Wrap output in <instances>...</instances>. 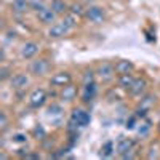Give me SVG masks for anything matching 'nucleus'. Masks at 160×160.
<instances>
[{"label": "nucleus", "instance_id": "f257e3e1", "mask_svg": "<svg viewBox=\"0 0 160 160\" xmlns=\"http://www.w3.org/2000/svg\"><path fill=\"white\" fill-rule=\"evenodd\" d=\"M75 26L74 22V16H68V18H64L61 22L55 24V26H51V29L48 31V35L53 37V38H58V37H62L66 35L72 28Z\"/></svg>", "mask_w": 160, "mask_h": 160}, {"label": "nucleus", "instance_id": "f03ea898", "mask_svg": "<svg viewBox=\"0 0 160 160\" xmlns=\"http://www.w3.org/2000/svg\"><path fill=\"white\" fill-rule=\"evenodd\" d=\"M90 114L85 111V109H74L72 111V115H71V125L74 127H87L90 123Z\"/></svg>", "mask_w": 160, "mask_h": 160}, {"label": "nucleus", "instance_id": "7ed1b4c3", "mask_svg": "<svg viewBox=\"0 0 160 160\" xmlns=\"http://www.w3.org/2000/svg\"><path fill=\"white\" fill-rule=\"evenodd\" d=\"M50 69H51V64L48 62V59H43V58L35 59L31 64V72L34 75H45L50 72Z\"/></svg>", "mask_w": 160, "mask_h": 160}, {"label": "nucleus", "instance_id": "20e7f679", "mask_svg": "<svg viewBox=\"0 0 160 160\" xmlns=\"http://www.w3.org/2000/svg\"><path fill=\"white\" fill-rule=\"evenodd\" d=\"M96 74H98V77L102 80V82H109V80H112V77L115 74V68L112 64H109V62H102V64H99Z\"/></svg>", "mask_w": 160, "mask_h": 160}, {"label": "nucleus", "instance_id": "39448f33", "mask_svg": "<svg viewBox=\"0 0 160 160\" xmlns=\"http://www.w3.org/2000/svg\"><path fill=\"white\" fill-rule=\"evenodd\" d=\"M85 16L91 21V22H102V19H104V10L101 8V7H90V8H87V11H85Z\"/></svg>", "mask_w": 160, "mask_h": 160}, {"label": "nucleus", "instance_id": "423d86ee", "mask_svg": "<svg viewBox=\"0 0 160 160\" xmlns=\"http://www.w3.org/2000/svg\"><path fill=\"white\" fill-rule=\"evenodd\" d=\"M45 99H47V91L42 90V88H38L31 95L29 104H31V108H40V106H43Z\"/></svg>", "mask_w": 160, "mask_h": 160}, {"label": "nucleus", "instance_id": "0eeeda50", "mask_svg": "<svg viewBox=\"0 0 160 160\" xmlns=\"http://www.w3.org/2000/svg\"><path fill=\"white\" fill-rule=\"evenodd\" d=\"M37 53H38V43H35V42H28V43H24L22 48H21V56L26 58V59L34 58Z\"/></svg>", "mask_w": 160, "mask_h": 160}, {"label": "nucleus", "instance_id": "6e6552de", "mask_svg": "<svg viewBox=\"0 0 160 160\" xmlns=\"http://www.w3.org/2000/svg\"><path fill=\"white\" fill-rule=\"evenodd\" d=\"M77 93H78L77 87L68 83V85H64V87H62V90H61V93H59V96H61L62 101H72V99L77 96Z\"/></svg>", "mask_w": 160, "mask_h": 160}, {"label": "nucleus", "instance_id": "1a4fd4ad", "mask_svg": "<svg viewBox=\"0 0 160 160\" xmlns=\"http://www.w3.org/2000/svg\"><path fill=\"white\" fill-rule=\"evenodd\" d=\"M37 16H38V21H40V22H43V24H51L53 21H55L56 13L53 11L51 8H43V10H40V11L37 13Z\"/></svg>", "mask_w": 160, "mask_h": 160}, {"label": "nucleus", "instance_id": "9d476101", "mask_svg": "<svg viewBox=\"0 0 160 160\" xmlns=\"http://www.w3.org/2000/svg\"><path fill=\"white\" fill-rule=\"evenodd\" d=\"M114 68H115V72L118 75H125V74H130L133 71V62L127 61V59H120V61H117V64Z\"/></svg>", "mask_w": 160, "mask_h": 160}, {"label": "nucleus", "instance_id": "9b49d317", "mask_svg": "<svg viewBox=\"0 0 160 160\" xmlns=\"http://www.w3.org/2000/svg\"><path fill=\"white\" fill-rule=\"evenodd\" d=\"M96 91H98V88H96V83H95V82L85 83V87H83V95H82L83 101H85V102H90L93 98L96 96Z\"/></svg>", "mask_w": 160, "mask_h": 160}, {"label": "nucleus", "instance_id": "f8f14e48", "mask_svg": "<svg viewBox=\"0 0 160 160\" xmlns=\"http://www.w3.org/2000/svg\"><path fill=\"white\" fill-rule=\"evenodd\" d=\"M71 82V74L69 72H59V74H55L51 78V83L53 85H58V87H64Z\"/></svg>", "mask_w": 160, "mask_h": 160}, {"label": "nucleus", "instance_id": "ddd939ff", "mask_svg": "<svg viewBox=\"0 0 160 160\" xmlns=\"http://www.w3.org/2000/svg\"><path fill=\"white\" fill-rule=\"evenodd\" d=\"M131 148H133V141L128 139V138H120L118 142H117V152H118L120 155L128 154V152L131 151Z\"/></svg>", "mask_w": 160, "mask_h": 160}, {"label": "nucleus", "instance_id": "4468645a", "mask_svg": "<svg viewBox=\"0 0 160 160\" xmlns=\"http://www.w3.org/2000/svg\"><path fill=\"white\" fill-rule=\"evenodd\" d=\"M28 83H29V78L26 77L24 74H16V75H13V77H11V87H13V88H16V90L28 87Z\"/></svg>", "mask_w": 160, "mask_h": 160}, {"label": "nucleus", "instance_id": "2eb2a0df", "mask_svg": "<svg viewBox=\"0 0 160 160\" xmlns=\"http://www.w3.org/2000/svg\"><path fill=\"white\" fill-rule=\"evenodd\" d=\"M29 8L31 5L28 0H13V3H11V10L15 13H26Z\"/></svg>", "mask_w": 160, "mask_h": 160}, {"label": "nucleus", "instance_id": "dca6fc26", "mask_svg": "<svg viewBox=\"0 0 160 160\" xmlns=\"http://www.w3.org/2000/svg\"><path fill=\"white\" fill-rule=\"evenodd\" d=\"M51 10L56 13V15H61V13L68 11V5H66L64 0H53L51 2Z\"/></svg>", "mask_w": 160, "mask_h": 160}, {"label": "nucleus", "instance_id": "f3484780", "mask_svg": "<svg viewBox=\"0 0 160 160\" xmlns=\"http://www.w3.org/2000/svg\"><path fill=\"white\" fill-rule=\"evenodd\" d=\"M135 77H131L130 74H125V75H120V85H122L123 88L130 90L133 87V83H135Z\"/></svg>", "mask_w": 160, "mask_h": 160}, {"label": "nucleus", "instance_id": "a211bd4d", "mask_svg": "<svg viewBox=\"0 0 160 160\" xmlns=\"http://www.w3.org/2000/svg\"><path fill=\"white\" fill-rule=\"evenodd\" d=\"M144 87H146V82H144V80L136 78V80H135V83H133V87L130 88L131 95H141V91L144 90Z\"/></svg>", "mask_w": 160, "mask_h": 160}, {"label": "nucleus", "instance_id": "6ab92c4d", "mask_svg": "<svg viewBox=\"0 0 160 160\" xmlns=\"http://www.w3.org/2000/svg\"><path fill=\"white\" fill-rule=\"evenodd\" d=\"M114 144H112V141H108V142H104L102 144V148H101V155L102 157H111L112 154H114Z\"/></svg>", "mask_w": 160, "mask_h": 160}, {"label": "nucleus", "instance_id": "aec40b11", "mask_svg": "<svg viewBox=\"0 0 160 160\" xmlns=\"http://www.w3.org/2000/svg\"><path fill=\"white\" fill-rule=\"evenodd\" d=\"M29 5H31V10H35L37 13H38L40 10H43V8H45V5H43L42 0H31Z\"/></svg>", "mask_w": 160, "mask_h": 160}, {"label": "nucleus", "instance_id": "412c9836", "mask_svg": "<svg viewBox=\"0 0 160 160\" xmlns=\"http://www.w3.org/2000/svg\"><path fill=\"white\" fill-rule=\"evenodd\" d=\"M152 104H154V98L152 96H146L142 99V102H141V108L146 111V108H149V106H152Z\"/></svg>", "mask_w": 160, "mask_h": 160}, {"label": "nucleus", "instance_id": "4be33fe9", "mask_svg": "<svg viewBox=\"0 0 160 160\" xmlns=\"http://www.w3.org/2000/svg\"><path fill=\"white\" fill-rule=\"evenodd\" d=\"M71 11H72V15H82L83 8L80 3H74V5H71Z\"/></svg>", "mask_w": 160, "mask_h": 160}, {"label": "nucleus", "instance_id": "5701e85b", "mask_svg": "<svg viewBox=\"0 0 160 160\" xmlns=\"http://www.w3.org/2000/svg\"><path fill=\"white\" fill-rule=\"evenodd\" d=\"M83 82H85V83H90V82H93V72H91V71L85 74V77H83Z\"/></svg>", "mask_w": 160, "mask_h": 160}, {"label": "nucleus", "instance_id": "b1692460", "mask_svg": "<svg viewBox=\"0 0 160 160\" xmlns=\"http://www.w3.org/2000/svg\"><path fill=\"white\" fill-rule=\"evenodd\" d=\"M15 141H18V142H22V141H26V136H24V135H21V133H18V135L15 136Z\"/></svg>", "mask_w": 160, "mask_h": 160}, {"label": "nucleus", "instance_id": "393cba45", "mask_svg": "<svg viewBox=\"0 0 160 160\" xmlns=\"http://www.w3.org/2000/svg\"><path fill=\"white\" fill-rule=\"evenodd\" d=\"M2 128H7V117H5V112H2Z\"/></svg>", "mask_w": 160, "mask_h": 160}, {"label": "nucleus", "instance_id": "a878e982", "mask_svg": "<svg viewBox=\"0 0 160 160\" xmlns=\"http://www.w3.org/2000/svg\"><path fill=\"white\" fill-rule=\"evenodd\" d=\"M7 77H8V69L3 68V69H2V80H5Z\"/></svg>", "mask_w": 160, "mask_h": 160}, {"label": "nucleus", "instance_id": "bb28decb", "mask_svg": "<svg viewBox=\"0 0 160 160\" xmlns=\"http://www.w3.org/2000/svg\"><path fill=\"white\" fill-rule=\"evenodd\" d=\"M158 131H160V125H158Z\"/></svg>", "mask_w": 160, "mask_h": 160}]
</instances>
